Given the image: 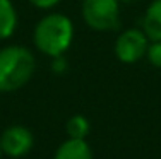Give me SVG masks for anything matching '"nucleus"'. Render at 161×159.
Instances as JSON below:
<instances>
[{
	"instance_id": "1",
	"label": "nucleus",
	"mask_w": 161,
	"mask_h": 159,
	"mask_svg": "<svg viewBox=\"0 0 161 159\" xmlns=\"http://www.w3.org/2000/svg\"><path fill=\"white\" fill-rule=\"evenodd\" d=\"M74 41V24L70 17L60 12H50L38 21L33 31V43L43 55L62 56Z\"/></svg>"
},
{
	"instance_id": "2",
	"label": "nucleus",
	"mask_w": 161,
	"mask_h": 159,
	"mask_svg": "<svg viewBox=\"0 0 161 159\" xmlns=\"http://www.w3.org/2000/svg\"><path fill=\"white\" fill-rule=\"evenodd\" d=\"M36 70V58L22 45L0 48V93H12L24 87Z\"/></svg>"
},
{
	"instance_id": "3",
	"label": "nucleus",
	"mask_w": 161,
	"mask_h": 159,
	"mask_svg": "<svg viewBox=\"0 0 161 159\" xmlns=\"http://www.w3.org/2000/svg\"><path fill=\"white\" fill-rule=\"evenodd\" d=\"M82 19L94 31H112L120 22V0H82Z\"/></svg>"
},
{
	"instance_id": "4",
	"label": "nucleus",
	"mask_w": 161,
	"mask_h": 159,
	"mask_svg": "<svg viewBox=\"0 0 161 159\" xmlns=\"http://www.w3.org/2000/svg\"><path fill=\"white\" fill-rule=\"evenodd\" d=\"M147 46H149V38L146 36L142 29L129 28L117 36L113 51L118 62L132 65V63H137L146 56Z\"/></svg>"
},
{
	"instance_id": "5",
	"label": "nucleus",
	"mask_w": 161,
	"mask_h": 159,
	"mask_svg": "<svg viewBox=\"0 0 161 159\" xmlns=\"http://www.w3.org/2000/svg\"><path fill=\"white\" fill-rule=\"evenodd\" d=\"M34 137L31 130L22 125L7 127L0 135V149L2 154L9 157H22L33 149Z\"/></svg>"
},
{
	"instance_id": "6",
	"label": "nucleus",
	"mask_w": 161,
	"mask_h": 159,
	"mask_svg": "<svg viewBox=\"0 0 161 159\" xmlns=\"http://www.w3.org/2000/svg\"><path fill=\"white\" fill-rule=\"evenodd\" d=\"M53 159H93V151L86 139H70L58 146Z\"/></svg>"
},
{
	"instance_id": "7",
	"label": "nucleus",
	"mask_w": 161,
	"mask_h": 159,
	"mask_svg": "<svg viewBox=\"0 0 161 159\" xmlns=\"http://www.w3.org/2000/svg\"><path fill=\"white\" fill-rule=\"evenodd\" d=\"M142 31L149 41H161V0H153L142 16Z\"/></svg>"
},
{
	"instance_id": "8",
	"label": "nucleus",
	"mask_w": 161,
	"mask_h": 159,
	"mask_svg": "<svg viewBox=\"0 0 161 159\" xmlns=\"http://www.w3.org/2000/svg\"><path fill=\"white\" fill-rule=\"evenodd\" d=\"M17 10L12 0H0V41L9 40L17 29Z\"/></svg>"
},
{
	"instance_id": "9",
	"label": "nucleus",
	"mask_w": 161,
	"mask_h": 159,
	"mask_svg": "<svg viewBox=\"0 0 161 159\" xmlns=\"http://www.w3.org/2000/svg\"><path fill=\"white\" fill-rule=\"evenodd\" d=\"M89 120L82 115H74L72 118H69L65 130H67L70 139H86V135L89 134Z\"/></svg>"
},
{
	"instance_id": "10",
	"label": "nucleus",
	"mask_w": 161,
	"mask_h": 159,
	"mask_svg": "<svg viewBox=\"0 0 161 159\" xmlns=\"http://www.w3.org/2000/svg\"><path fill=\"white\" fill-rule=\"evenodd\" d=\"M144 58H147V62L153 67L161 69V41H149V46Z\"/></svg>"
},
{
	"instance_id": "11",
	"label": "nucleus",
	"mask_w": 161,
	"mask_h": 159,
	"mask_svg": "<svg viewBox=\"0 0 161 159\" xmlns=\"http://www.w3.org/2000/svg\"><path fill=\"white\" fill-rule=\"evenodd\" d=\"M29 3L34 5L36 9H40V10H50V9H53L57 3H60V0H29Z\"/></svg>"
},
{
	"instance_id": "12",
	"label": "nucleus",
	"mask_w": 161,
	"mask_h": 159,
	"mask_svg": "<svg viewBox=\"0 0 161 159\" xmlns=\"http://www.w3.org/2000/svg\"><path fill=\"white\" fill-rule=\"evenodd\" d=\"M52 60H53V62H52V69L55 72H58V74H60V72L65 70V67H67V65H65L64 56H55V58H52Z\"/></svg>"
},
{
	"instance_id": "13",
	"label": "nucleus",
	"mask_w": 161,
	"mask_h": 159,
	"mask_svg": "<svg viewBox=\"0 0 161 159\" xmlns=\"http://www.w3.org/2000/svg\"><path fill=\"white\" fill-rule=\"evenodd\" d=\"M120 2H134V0H120Z\"/></svg>"
},
{
	"instance_id": "14",
	"label": "nucleus",
	"mask_w": 161,
	"mask_h": 159,
	"mask_svg": "<svg viewBox=\"0 0 161 159\" xmlns=\"http://www.w3.org/2000/svg\"><path fill=\"white\" fill-rule=\"evenodd\" d=\"M0 156H2V149H0Z\"/></svg>"
}]
</instances>
